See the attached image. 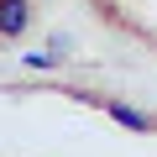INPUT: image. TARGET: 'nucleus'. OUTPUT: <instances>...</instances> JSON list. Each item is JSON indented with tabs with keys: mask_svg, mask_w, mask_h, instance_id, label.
Returning <instances> with one entry per match:
<instances>
[{
	"mask_svg": "<svg viewBox=\"0 0 157 157\" xmlns=\"http://www.w3.org/2000/svg\"><path fill=\"white\" fill-rule=\"evenodd\" d=\"M32 26V0H0V37H21Z\"/></svg>",
	"mask_w": 157,
	"mask_h": 157,
	"instance_id": "1",
	"label": "nucleus"
},
{
	"mask_svg": "<svg viewBox=\"0 0 157 157\" xmlns=\"http://www.w3.org/2000/svg\"><path fill=\"white\" fill-rule=\"evenodd\" d=\"M121 126H131V131H152V115H141V110H131V105H105Z\"/></svg>",
	"mask_w": 157,
	"mask_h": 157,
	"instance_id": "2",
	"label": "nucleus"
}]
</instances>
